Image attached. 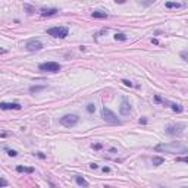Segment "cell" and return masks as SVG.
Segmentation results:
<instances>
[{
  "mask_svg": "<svg viewBox=\"0 0 188 188\" xmlns=\"http://www.w3.org/2000/svg\"><path fill=\"white\" fill-rule=\"evenodd\" d=\"M156 151H164V153H187L188 149L187 146L181 144L179 141H173V143L169 144H157L154 147Z\"/></svg>",
  "mask_w": 188,
  "mask_h": 188,
  "instance_id": "6da1fadb",
  "label": "cell"
},
{
  "mask_svg": "<svg viewBox=\"0 0 188 188\" xmlns=\"http://www.w3.org/2000/svg\"><path fill=\"white\" fill-rule=\"evenodd\" d=\"M102 115H103V119H104L107 124H110V125H121V121L118 119V116H116L110 109H107L106 106L102 109Z\"/></svg>",
  "mask_w": 188,
  "mask_h": 188,
  "instance_id": "7a4b0ae2",
  "label": "cell"
},
{
  "mask_svg": "<svg viewBox=\"0 0 188 188\" xmlns=\"http://www.w3.org/2000/svg\"><path fill=\"white\" fill-rule=\"evenodd\" d=\"M78 121H79V116L72 113V115H65V116H62L59 122H60L63 126H66V128H72V126H75V125L78 124Z\"/></svg>",
  "mask_w": 188,
  "mask_h": 188,
  "instance_id": "3957f363",
  "label": "cell"
},
{
  "mask_svg": "<svg viewBox=\"0 0 188 188\" xmlns=\"http://www.w3.org/2000/svg\"><path fill=\"white\" fill-rule=\"evenodd\" d=\"M68 32H69V30L66 27H52L47 30V34L55 38H65L68 35Z\"/></svg>",
  "mask_w": 188,
  "mask_h": 188,
  "instance_id": "277c9868",
  "label": "cell"
},
{
  "mask_svg": "<svg viewBox=\"0 0 188 188\" xmlns=\"http://www.w3.org/2000/svg\"><path fill=\"white\" fill-rule=\"evenodd\" d=\"M38 69L43 70V72H53V74H56V72L60 70V65L57 62H46V63H41L38 66Z\"/></svg>",
  "mask_w": 188,
  "mask_h": 188,
  "instance_id": "5b68a950",
  "label": "cell"
},
{
  "mask_svg": "<svg viewBox=\"0 0 188 188\" xmlns=\"http://www.w3.org/2000/svg\"><path fill=\"white\" fill-rule=\"evenodd\" d=\"M185 128H187V125H185V124H176V125H169V126L166 128V132H168L169 135H176V137H181V135L184 134Z\"/></svg>",
  "mask_w": 188,
  "mask_h": 188,
  "instance_id": "8992f818",
  "label": "cell"
},
{
  "mask_svg": "<svg viewBox=\"0 0 188 188\" xmlns=\"http://www.w3.org/2000/svg\"><path fill=\"white\" fill-rule=\"evenodd\" d=\"M25 49H27L28 52H38V50L43 49V43H41L40 40H30V41H27V44H25Z\"/></svg>",
  "mask_w": 188,
  "mask_h": 188,
  "instance_id": "52a82bcc",
  "label": "cell"
},
{
  "mask_svg": "<svg viewBox=\"0 0 188 188\" xmlns=\"http://www.w3.org/2000/svg\"><path fill=\"white\" fill-rule=\"evenodd\" d=\"M119 113H121L122 116H128V115L131 113V104H129V102H128L126 99L122 100L121 107H119Z\"/></svg>",
  "mask_w": 188,
  "mask_h": 188,
  "instance_id": "ba28073f",
  "label": "cell"
},
{
  "mask_svg": "<svg viewBox=\"0 0 188 188\" xmlns=\"http://www.w3.org/2000/svg\"><path fill=\"white\" fill-rule=\"evenodd\" d=\"M21 104L19 103H6V102H2L0 103V109L3 110H21Z\"/></svg>",
  "mask_w": 188,
  "mask_h": 188,
  "instance_id": "9c48e42d",
  "label": "cell"
},
{
  "mask_svg": "<svg viewBox=\"0 0 188 188\" xmlns=\"http://www.w3.org/2000/svg\"><path fill=\"white\" fill-rule=\"evenodd\" d=\"M57 12H59V10H57L56 8H47V9L43 8V9L40 10V15H41V16H53V15H56Z\"/></svg>",
  "mask_w": 188,
  "mask_h": 188,
  "instance_id": "30bf717a",
  "label": "cell"
},
{
  "mask_svg": "<svg viewBox=\"0 0 188 188\" xmlns=\"http://www.w3.org/2000/svg\"><path fill=\"white\" fill-rule=\"evenodd\" d=\"M74 178H75V181H77V184H78L79 187H82V188H87V187H88V182H87V181H85L82 176H79V175H75Z\"/></svg>",
  "mask_w": 188,
  "mask_h": 188,
  "instance_id": "8fae6325",
  "label": "cell"
},
{
  "mask_svg": "<svg viewBox=\"0 0 188 188\" xmlns=\"http://www.w3.org/2000/svg\"><path fill=\"white\" fill-rule=\"evenodd\" d=\"M16 171L18 172H24V173H32L34 168H31V166H16Z\"/></svg>",
  "mask_w": 188,
  "mask_h": 188,
  "instance_id": "7c38bea8",
  "label": "cell"
},
{
  "mask_svg": "<svg viewBox=\"0 0 188 188\" xmlns=\"http://www.w3.org/2000/svg\"><path fill=\"white\" fill-rule=\"evenodd\" d=\"M91 16H93V18H100V19H103V18H107V13L103 12V10H94V12L91 13Z\"/></svg>",
  "mask_w": 188,
  "mask_h": 188,
  "instance_id": "4fadbf2b",
  "label": "cell"
},
{
  "mask_svg": "<svg viewBox=\"0 0 188 188\" xmlns=\"http://www.w3.org/2000/svg\"><path fill=\"white\" fill-rule=\"evenodd\" d=\"M46 88V85H32L30 87V93H40Z\"/></svg>",
  "mask_w": 188,
  "mask_h": 188,
  "instance_id": "5bb4252c",
  "label": "cell"
},
{
  "mask_svg": "<svg viewBox=\"0 0 188 188\" xmlns=\"http://www.w3.org/2000/svg\"><path fill=\"white\" fill-rule=\"evenodd\" d=\"M171 107H172V110L176 112V113H181V112L184 110V107H182L181 104H176V103H171Z\"/></svg>",
  "mask_w": 188,
  "mask_h": 188,
  "instance_id": "9a60e30c",
  "label": "cell"
},
{
  "mask_svg": "<svg viewBox=\"0 0 188 188\" xmlns=\"http://www.w3.org/2000/svg\"><path fill=\"white\" fill-rule=\"evenodd\" d=\"M164 6H166V8H169V9H172V8H181L182 5L181 3H175V2H166V3H164Z\"/></svg>",
  "mask_w": 188,
  "mask_h": 188,
  "instance_id": "2e32d148",
  "label": "cell"
},
{
  "mask_svg": "<svg viewBox=\"0 0 188 188\" xmlns=\"http://www.w3.org/2000/svg\"><path fill=\"white\" fill-rule=\"evenodd\" d=\"M164 160H163V157H153V160H151V163H153V166H159V164H162Z\"/></svg>",
  "mask_w": 188,
  "mask_h": 188,
  "instance_id": "e0dca14e",
  "label": "cell"
},
{
  "mask_svg": "<svg viewBox=\"0 0 188 188\" xmlns=\"http://www.w3.org/2000/svg\"><path fill=\"white\" fill-rule=\"evenodd\" d=\"M115 40H119V41H125L126 40V35L119 32V34H115Z\"/></svg>",
  "mask_w": 188,
  "mask_h": 188,
  "instance_id": "ac0fdd59",
  "label": "cell"
},
{
  "mask_svg": "<svg viewBox=\"0 0 188 188\" xmlns=\"http://www.w3.org/2000/svg\"><path fill=\"white\" fill-rule=\"evenodd\" d=\"M8 185H9V182L5 178H0V187H8Z\"/></svg>",
  "mask_w": 188,
  "mask_h": 188,
  "instance_id": "d6986e66",
  "label": "cell"
},
{
  "mask_svg": "<svg viewBox=\"0 0 188 188\" xmlns=\"http://www.w3.org/2000/svg\"><path fill=\"white\" fill-rule=\"evenodd\" d=\"M122 84L126 85V87H134V84H132L131 81H128V79H122Z\"/></svg>",
  "mask_w": 188,
  "mask_h": 188,
  "instance_id": "ffe728a7",
  "label": "cell"
},
{
  "mask_svg": "<svg viewBox=\"0 0 188 188\" xmlns=\"http://www.w3.org/2000/svg\"><path fill=\"white\" fill-rule=\"evenodd\" d=\"M87 110H88L90 113H93L94 110H96V106H94V104H88V106H87Z\"/></svg>",
  "mask_w": 188,
  "mask_h": 188,
  "instance_id": "44dd1931",
  "label": "cell"
},
{
  "mask_svg": "<svg viewBox=\"0 0 188 188\" xmlns=\"http://www.w3.org/2000/svg\"><path fill=\"white\" fill-rule=\"evenodd\" d=\"M8 154H9L10 157H16V156H18V153H16L15 150H8Z\"/></svg>",
  "mask_w": 188,
  "mask_h": 188,
  "instance_id": "7402d4cb",
  "label": "cell"
},
{
  "mask_svg": "<svg viewBox=\"0 0 188 188\" xmlns=\"http://www.w3.org/2000/svg\"><path fill=\"white\" fill-rule=\"evenodd\" d=\"M176 162H184V163H188V159H187V157H176Z\"/></svg>",
  "mask_w": 188,
  "mask_h": 188,
  "instance_id": "603a6c76",
  "label": "cell"
},
{
  "mask_svg": "<svg viewBox=\"0 0 188 188\" xmlns=\"http://www.w3.org/2000/svg\"><path fill=\"white\" fill-rule=\"evenodd\" d=\"M90 168H91V169H97V168H99V164H97V163H91V164H90Z\"/></svg>",
  "mask_w": 188,
  "mask_h": 188,
  "instance_id": "cb8c5ba5",
  "label": "cell"
},
{
  "mask_svg": "<svg viewBox=\"0 0 188 188\" xmlns=\"http://www.w3.org/2000/svg\"><path fill=\"white\" fill-rule=\"evenodd\" d=\"M93 149H96V150H100V149H102V144H93Z\"/></svg>",
  "mask_w": 188,
  "mask_h": 188,
  "instance_id": "d4e9b609",
  "label": "cell"
},
{
  "mask_svg": "<svg viewBox=\"0 0 188 188\" xmlns=\"http://www.w3.org/2000/svg\"><path fill=\"white\" fill-rule=\"evenodd\" d=\"M34 154H35V156H38L40 159H46V156H44L43 153H34Z\"/></svg>",
  "mask_w": 188,
  "mask_h": 188,
  "instance_id": "484cf974",
  "label": "cell"
},
{
  "mask_svg": "<svg viewBox=\"0 0 188 188\" xmlns=\"http://www.w3.org/2000/svg\"><path fill=\"white\" fill-rule=\"evenodd\" d=\"M181 56H182V59H184V60H188V59H187V52H182V53H181Z\"/></svg>",
  "mask_w": 188,
  "mask_h": 188,
  "instance_id": "4316f807",
  "label": "cell"
},
{
  "mask_svg": "<svg viewBox=\"0 0 188 188\" xmlns=\"http://www.w3.org/2000/svg\"><path fill=\"white\" fill-rule=\"evenodd\" d=\"M140 124H147V119H146V118H143V119H140Z\"/></svg>",
  "mask_w": 188,
  "mask_h": 188,
  "instance_id": "83f0119b",
  "label": "cell"
},
{
  "mask_svg": "<svg viewBox=\"0 0 188 188\" xmlns=\"http://www.w3.org/2000/svg\"><path fill=\"white\" fill-rule=\"evenodd\" d=\"M109 171H110V169H109L107 166H104V168H103V172H109Z\"/></svg>",
  "mask_w": 188,
  "mask_h": 188,
  "instance_id": "f1b7e54d",
  "label": "cell"
},
{
  "mask_svg": "<svg viewBox=\"0 0 188 188\" xmlns=\"http://www.w3.org/2000/svg\"><path fill=\"white\" fill-rule=\"evenodd\" d=\"M0 53H6V50H3V49H0Z\"/></svg>",
  "mask_w": 188,
  "mask_h": 188,
  "instance_id": "f546056e",
  "label": "cell"
}]
</instances>
